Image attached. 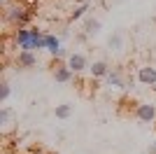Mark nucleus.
Here are the masks:
<instances>
[{"instance_id":"obj_1","label":"nucleus","mask_w":156,"mask_h":154,"mask_svg":"<svg viewBox=\"0 0 156 154\" xmlns=\"http://www.w3.org/2000/svg\"><path fill=\"white\" fill-rule=\"evenodd\" d=\"M33 12L30 9H23V7H12V9H7V19L12 21V24H16L19 28H26V24L30 21Z\"/></svg>"},{"instance_id":"obj_4","label":"nucleus","mask_w":156,"mask_h":154,"mask_svg":"<svg viewBox=\"0 0 156 154\" xmlns=\"http://www.w3.org/2000/svg\"><path fill=\"white\" fill-rule=\"evenodd\" d=\"M137 82L144 86H156V65H142L137 68Z\"/></svg>"},{"instance_id":"obj_5","label":"nucleus","mask_w":156,"mask_h":154,"mask_svg":"<svg viewBox=\"0 0 156 154\" xmlns=\"http://www.w3.org/2000/svg\"><path fill=\"white\" fill-rule=\"evenodd\" d=\"M135 117L140 122H144V124L154 122L156 119V105H151V103H140L135 108Z\"/></svg>"},{"instance_id":"obj_17","label":"nucleus","mask_w":156,"mask_h":154,"mask_svg":"<svg viewBox=\"0 0 156 154\" xmlns=\"http://www.w3.org/2000/svg\"><path fill=\"white\" fill-rule=\"evenodd\" d=\"M149 154H156V140L151 142V147H149Z\"/></svg>"},{"instance_id":"obj_13","label":"nucleus","mask_w":156,"mask_h":154,"mask_svg":"<svg viewBox=\"0 0 156 154\" xmlns=\"http://www.w3.org/2000/svg\"><path fill=\"white\" fill-rule=\"evenodd\" d=\"M107 47H110V51H114V54L121 51V47H124V38H121L119 33H114V35L110 38V42H107Z\"/></svg>"},{"instance_id":"obj_12","label":"nucleus","mask_w":156,"mask_h":154,"mask_svg":"<svg viewBox=\"0 0 156 154\" xmlns=\"http://www.w3.org/2000/svg\"><path fill=\"white\" fill-rule=\"evenodd\" d=\"M54 115L58 117V119H68V117L72 115V105H70V103H61V105H56Z\"/></svg>"},{"instance_id":"obj_3","label":"nucleus","mask_w":156,"mask_h":154,"mask_svg":"<svg viewBox=\"0 0 156 154\" xmlns=\"http://www.w3.org/2000/svg\"><path fill=\"white\" fill-rule=\"evenodd\" d=\"M44 49L49 51L51 56H70V54L63 49V45H61V38H56L51 33H47V38H44Z\"/></svg>"},{"instance_id":"obj_11","label":"nucleus","mask_w":156,"mask_h":154,"mask_svg":"<svg viewBox=\"0 0 156 154\" xmlns=\"http://www.w3.org/2000/svg\"><path fill=\"white\" fill-rule=\"evenodd\" d=\"M84 33L86 35H98V33H100V21L98 19H86L84 21Z\"/></svg>"},{"instance_id":"obj_9","label":"nucleus","mask_w":156,"mask_h":154,"mask_svg":"<svg viewBox=\"0 0 156 154\" xmlns=\"http://www.w3.org/2000/svg\"><path fill=\"white\" fill-rule=\"evenodd\" d=\"M16 63H19L21 68H33V65H37V56H35L33 51H19Z\"/></svg>"},{"instance_id":"obj_8","label":"nucleus","mask_w":156,"mask_h":154,"mask_svg":"<svg viewBox=\"0 0 156 154\" xmlns=\"http://www.w3.org/2000/svg\"><path fill=\"white\" fill-rule=\"evenodd\" d=\"M72 77H75V72L68 68V63H65V65H56V68H54V79H56V82L65 84V82H70Z\"/></svg>"},{"instance_id":"obj_16","label":"nucleus","mask_w":156,"mask_h":154,"mask_svg":"<svg viewBox=\"0 0 156 154\" xmlns=\"http://www.w3.org/2000/svg\"><path fill=\"white\" fill-rule=\"evenodd\" d=\"M86 9H89V5H86V2H84V5H79L77 9H75V12H72V21H77V19H82V16H84V12H86Z\"/></svg>"},{"instance_id":"obj_6","label":"nucleus","mask_w":156,"mask_h":154,"mask_svg":"<svg viewBox=\"0 0 156 154\" xmlns=\"http://www.w3.org/2000/svg\"><path fill=\"white\" fill-rule=\"evenodd\" d=\"M68 68H70L72 72H82V70H86V68H91V65H89V61H86L84 54L75 51V54L68 56Z\"/></svg>"},{"instance_id":"obj_14","label":"nucleus","mask_w":156,"mask_h":154,"mask_svg":"<svg viewBox=\"0 0 156 154\" xmlns=\"http://www.w3.org/2000/svg\"><path fill=\"white\" fill-rule=\"evenodd\" d=\"M9 119H12V110L9 108H2L0 110V124H2V126H9Z\"/></svg>"},{"instance_id":"obj_10","label":"nucleus","mask_w":156,"mask_h":154,"mask_svg":"<svg viewBox=\"0 0 156 154\" xmlns=\"http://www.w3.org/2000/svg\"><path fill=\"white\" fill-rule=\"evenodd\" d=\"M105 79H107V86H110V89H124V77H121L119 70H112Z\"/></svg>"},{"instance_id":"obj_7","label":"nucleus","mask_w":156,"mask_h":154,"mask_svg":"<svg viewBox=\"0 0 156 154\" xmlns=\"http://www.w3.org/2000/svg\"><path fill=\"white\" fill-rule=\"evenodd\" d=\"M89 72H91L93 79H100V77H107L112 70H110V65L105 63V61H93V65L89 68Z\"/></svg>"},{"instance_id":"obj_2","label":"nucleus","mask_w":156,"mask_h":154,"mask_svg":"<svg viewBox=\"0 0 156 154\" xmlns=\"http://www.w3.org/2000/svg\"><path fill=\"white\" fill-rule=\"evenodd\" d=\"M14 45L21 51H33V33L30 28H19L14 33Z\"/></svg>"},{"instance_id":"obj_15","label":"nucleus","mask_w":156,"mask_h":154,"mask_svg":"<svg viewBox=\"0 0 156 154\" xmlns=\"http://www.w3.org/2000/svg\"><path fill=\"white\" fill-rule=\"evenodd\" d=\"M9 96H12V86H9L7 82H2V84H0V101L5 103Z\"/></svg>"}]
</instances>
